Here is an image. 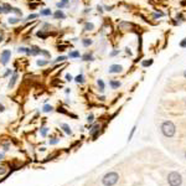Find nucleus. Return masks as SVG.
Wrapping results in <instances>:
<instances>
[{
	"mask_svg": "<svg viewBox=\"0 0 186 186\" xmlns=\"http://www.w3.org/2000/svg\"><path fill=\"white\" fill-rule=\"evenodd\" d=\"M161 132H163V134H164L165 137L171 138V137H174L175 132H176V128H175V126H174L172 122L166 120V122L163 123V126H161Z\"/></svg>",
	"mask_w": 186,
	"mask_h": 186,
	"instance_id": "1",
	"label": "nucleus"
},
{
	"mask_svg": "<svg viewBox=\"0 0 186 186\" xmlns=\"http://www.w3.org/2000/svg\"><path fill=\"white\" fill-rule=\"evenodd\" d=\"M118 180H119V176H118L117 172H108L103 176L102 182L104 186H113L118 182Z\"/></svg>",
	"mask_w": 186,
	"mask_h": 186,
	"instance_id": "2",
	"label": "nucleus"
},
{
	"mask_svg": "<svg viewBox=\"0 0 186 186\" xmlns=\"http://www.w3.org/2000/svg\"><path fill=\"white\" fill-rule=\"evenodd\" d=\"M168 181L170 184V186H180L181 182H182V179H181V175L179 172H170L169 176H168Z\"/></svg>",
	"mask_w": 186,
	"mask_h": 186,
	"instance_id": "3",
	"label": "nucleus"
},
{
	"mask_svg": "<svg viewBox=\"0 0 186 186\" xmlns=\"http://www.w3.org/2000/svg\"><path fill=\"white\" fill-rule=\"evenodd\" d=\"M10 58H11V50H3L2 54H0V65L3 66H6L9 62H10Z\"/></svg>",
	"mask_w": 186,
	"mask_h": 186,
	"instance_id": "4",
	"label": "nucleus"
},
{
	"mask_svg": "<svg viewBox=\"0 0 186 186\" xmlns=\"http://www.w3.org/2000/svg\"><path fill=\"white\" fill-rule=\"evenodd\" d=\"M40 51L41 48L37 46V45H30L27 47V51H26V56H31V57H35V56H39L40 55Z\"/></svg>",
	"mask_w": 186,
	"mask_h": 186,
	"instance_id": "5",
	"label": "nucleus"
},
{
	"mask_svg": "<svg viewBox=\"0 0 186 186\" xmlns=\"http://www.w3.org/2000/svg\"><path fill=\"white\" fill-rule=\"evenodd\" d=\"M17 79H19V73H17V71H14V72H13V75L10 76L9 83H8V88H9V89H13V88H14V86L16 85Z\"/></svg>",
	"mask_w": 186,
	"mask_h": 186,
	"instance_id": "6",
	"label": "nucleus"
},
{
	"mask_svg": "<svg viewBox=\"0 0 186 186\" xmlns=\"http://www.w3.org/2000/svg\"><path fill=\"white\" fill-rule=\"evenodd\" d=\"M52 17L55 20H66L67 15H66V13L62 9H57V10H55V13L52 14Z\"/></svg>",
	"mask_w": 186,
	"mask_h": 186,
	"instance_id": "7",
	"label": "nucleus"
},
{
	"mask_svg": "<svg viewBox=\"0 0 186 186\" xmlns=\"http://www.w3.org/2000/svg\"><path fill=\"white\" fill-rule=\"evenodd\" d=\"M51 35V33L48 30H45V29H40L36 31V36L40 39V40H46L48 36Z\"/></svg>",
	"mask_w": 186,
	"mask_h": 186,
	"instance_id": "8",
	"label": "nucleus"
},
{
	"mask_svg": "<svg viewBox=\"0 0 186 186\" xmlns=\"http://www.w3.org/2000/svg\"><path fill=\"white\" fill-rule=\"evenodd\" d=\"M122 71H123V67H122L120 65H117V64H114V65H110V66H109V70H108L109 73H113V75H116V73H120Z\"/></svg>",
	"mask_w": 186,
	"mask_h": 186,
	"instance_id": "9",
	"label": "nucleus"
},
{
	"mask_svg": "<svg viewBox=\"0 0 186 186\" xmlns=\"http://www.w3.org/2000/svg\"><path fill=\"white\" fill-rule=\"evenodd\" d=\"M81 60L83 61V62H91L95 60V57H93V52H85L83 55H81Z\"/></svg>",
	"mask_w": 186,
	"mask_h": 186,
	"instance_id": "10",
	"label": "nucleus"
},
{
	"mask_svg": "<svg viewBox=\"0 0 186 186\" xmlns=\"http://www.w3.org/2000/svg\"><path fill=\"white\" fill-rule=\"evenodd\" d=\"M68 58V56H64V55H61V56H57L54 61H51L50 62V65H57V64H64V62Z\"/></svg>",
	"mask_w": 186,
	"mask_h": 186,
	"instance_id": "11",
	"label": "nucleus"
},
{
	"mask_svg": "<svg viewBox=\"0 0 186 186\" xmlns=\"http://www.w3.org/2000/svg\"><path fill=\"white\" fill-rule=\"evenodd\" d=\"M21 23V17H19V16H10L8 19V24L9 25H17Z\"/></svg>",
	"mask_w": 186,
	"mask_h": 186,
	"instance_id": "12",
	"label": "nucleus"
},
{
	"mask_svg": "<svg viewBox=\"0 0 186 186\" xmlns=\"http://www.w3.org/2000/svg\"><path fill=\"white\" fill-rule=\"evenodd\" d=\"M73 81L76 82L77 85H83L85 82H86V77H85V75H83V73H82V72H81L79 75H77L76 77H73Z\"/></svg>",
	"mask_w": 186,
	"mask_h": 186,
	"instance_id": "13",
	"label": "nucleus"
},
{
	"mask_svg": "<svg viewBox=\"0 0 186 186\" xmlns=\"http://www.w3.org/2000/svg\"><path fill=\"white\" fill-rule=\"evenodd\" d=\"M40 15L39 14H36V13H33V14H29L26 17H24V19H21V23H27V21H34L35 19H37Z\"/></svg>",
	"mask_w": 186,
	"mask_h": 186,
	"instance_id": "14",
	"label": "nucleus"
},
{
	"mask_svg": "<svg viewBox=\"0 0 186 186\" xmlns=\"http://www.w3.org/2000/svg\"><path fill=\"white\" fill-rule=\"evenodd\" d=\"M2 6H3V9H4V14H5V15L13 14V8H14L13 5H10V4H8V3H3Z\"/></svg>",
	"mask_w": 186,
	"mask_h": 186,
	"instance_id": "15",
	"label": "nucleus"
},
{
	"mask_svg": "<svg viewBox=\"0 0 186 186\" xmlns=\"http://www.w3.org/2000/svg\"><path fill=\"white\" fill-rule=\"evenodd\" d=\"M39 15H40V16H44V17H47V16H51V15H52V11H51L50 8H44V9L40 10Z\"/></svg>",
	"mask_w": 186,
	"mask_h": 186,
	"instance_id": "16",
	"label": "nucleus"
},
{
	"mask_svg": "<svg viewBox=\"0 0 186 186\" xmlns=\"http://www.w3.org/2000/svg\"><path fill=\"white\" fill-rule=\"evenodd\" d=\"M36 65L39 67H45V66H48L50 65V60H46V58H40V60H36Z\"/></svg>",
	"mask_w": 186,
	"mask_h": 186,
	"instance_id": "17",
	"label": "nucleus"
},
{
	"mask_svg": "<svg viewBox=\"0 0 186 186\" xmlns=\"http://www.w3.org/2000/svg\"><path fill=\"white\" fill-rule=\"evenodd\" d=\"M61 128H62V130H64L67 135H72V129H71V127L68 126V124H66V123H61Z\"/></svg>",
	"mask_w": 186,
	"mask_h": 186,
	"instance_id": "18",
	"label": "nucleus"
},
{
	"mask_svg": "<svg viewBox=\"0 0 186 186\" xmlns=\"http://www.w3.org/2000/svg\"><path fill=\"white\" fill-rule=\"evenodd\" d=\"M81 42H82V46H83V47H89L93 44V40L89 39V37H85V39L81 40Z\"/></svg>",
	"mask_w": 186,
	"mask_h": 186,
	"instance_id": "19",
	"label": "nucleus"
},
{
	"mask_svg": "<svg viewBox=\"0 0 186 186\" xmlns=\"http://www.w3.org/2000/svg\"><path fill=\"white\" fill-rule=\"evenodd\" d=\"M40 56H42V57L46 58V60H50V58H51V52H50L48 50H46V48H41Z\"/></svg>",
	"mask_w": 186,
	"mask_h": 186,
	"instance_id": "20",
	"label": "nucleus"
},
{
	"mask_svg": "<svg viewBox=\"0 0 186 186\" xmlns=\"http://www.w3.org/2000/svg\"><path fill=\"white\" fill-rule=\"evenodd\" d=\"M93 30H95V24L86 21L85 25H83V31H93Z\"/></svg>",
	"mask_w": 186,
	"mask_h": 186,
	"instance_id": "21",
	"label": "nucleus"
},
{
	"mask_svg": "<svg viewBox=\"0 0 186 186\" xmlns=\"http://www.w3.org/2000/svg\"><path fill=\"white\" fill-rule=\"evenodd\" d=\"M99 126H98V124H96V126H93V128L89 130V133L92 134V137L93 138H97V135H98V133H99Z\"/></svg>",
	"mask_w": 186,
	"mask_h": 186,
	"instance_id": "22",
	"label": "nucleus"
},
{
	"mask_svg": "<svg viewBox=\"0 0 186 186\" xmlns=\"http://www.w3.org/2000/svg\"><path fill=\"white\" fill-rule=\"evenodd\" d=\"M81 57V54H79V51L78 50H73V51H71V52L68 54V58H79Z\"/></svg>",
	"mask_w": 186,
	"mask_h": 186,
	"instance_id": "23",
	"label": "nucleus"
},
{
	"mask_svg": "<svg viewBox=\"0 0 186 186\" xmlns=\"http://www.w3.org/2000/svg\"><path fill=\"white\" fill-rule=\"evenodd\" d=\"M109 86H110L113 89H117V88L120 87V82H119V81H116V79H112V81H109Z\"/></svg>",
	"mask_w": 186,
	"mask_h": 186,
	"instance_id": "24",
	"label": "nucleus"
},
{
	"mask_svg": "<svg viewBox=\"0 0 186 186\" xmlns=\"http://www.w3.org/2000/svg\"><path fill=\"white\" fill-rule=\"evenodd\" d=\"M54 107L51 106V104H45L44 107H42V112L44 113H51V112H54Z\"/></svg>",
	"mask_w": 186,
	"mask_h": 186,
	"instance_id": "25",
	"label": "nucleus"
},
{
	"mask_svg": "<svg viewBox=\"0 0 186 186\" xmlns=\"http://www.w3.org/2000/svg\"><path fill=\"white\" fill-rule=\"evenodd\" d=\"M13 14H14L15 16L21 17V16H23V10L20 9V8H13Z\"/></svg>",
	"mask_w": 186,
	"mask_h": 186,
	"instance_id": "26",
	"label": "nucleus"
},
{
	"mask_svg": "<svg viewBox=\"0 0 186 186\" xmlns=\"http://www.w3.org/2000/svg\"><path fill=\"white\" fill-rule=\"evenodd\" d=\"M97 85H98L99 92H104V88H106V85H104V82H103L102 79H98V81H97Z\"/></svg>",
	"mask_w": 186,
	"mask_h": 186,
	"instance_id": "27",
	"label": "nucleus"
},
{
	"mask_svg": "<svg viewBox=\"0 0 186 186\" xmlns=\"http://www.w3.org/2000/svg\"><path fill=\"white\" fill-rule=\"evenodd\" d=\"M48 128L47 127H42V128H41L40 129V134H41V137H46L47 135V133H48Z\"/></svg>",
	"mask_w": 186,
	"mask_h": 186,
	"instance_id": "28",
	"label": "nucleus"
},
{
	"mask_svg": "<svg viewBox=\"0 0 186 186\" xmlns=\"http://www.w3.org/2000/svg\"><path fill=\"white\" fill-rule=\"evenodd\" d=\"M13 72H14V71H13L11 68H6V70H5V72H4V75H3V77H4V78L10 77V76L13 75Z\"/></svg>",
	"mask_w": 186,
	"mask_h": 186,
	"instance_id": "29",
	"label": "nucleus"
},
{
	"mask_svg": "<svg viewBox=\"0 0 186 186\" xmlns=\"http://www.w3.org/2000/svg\"><path fill=\"white\" fill-rule=\"evenodd\" d=\"M58 141H60L58 138H51L48 140V144H50V145H56V144H58Z\"/></svg>",
	"mask_w": 186,
	"mask_h": 186,
	"instance_id": "30",
	"label": "nucleus"
},
{
	"mask_svg": "<svg viewBox=\"0 0 186 186\" xmlns=\"http://www.w3.org/2000/svg\"><path fill=\"white\" fill-rule=\"evenodd\" d=\"M26 51H27V47L26 46H19L17 47V52L19 54H26Z\"/></svg>",
	"mask_w": 186,
	"mask_h": 186,
	"instance_id": "31",
	"label": "nucleus"
},
{
	"mask_svg": "<svg viewBox=\"0 0 186 186\" xmlns=\"http://www.w3.org/2000/svg\"><path fill=\"white\" fill-rule=\"evenodd\" d=\"M56 8L57 9H65V8H68L66 4H64V3H62V2H57L56 3Z\"/></svg>",
	"mask_w": 186,
	"mask_h": 186,
	"instance_id": "32",
	"label": "nucleus"
},
{
	"mask_svg": "<svg viewBox=\"0 0 186 186\" xmlns=\"http://www.w3.org/2000/svg\"><path fill=\"white\" fill-rule=\"evenodd\" d=\"M65 81L72 82V81H73V76H72L71 73H66V75H65Z\"/></svg>",
	"mask_w": 186,
	"mask_h": 186,
	"instance_id": "33",
	"label": "nucleus"
},
{
	"mask_svg": "<svg viewBox=\"0 0 186 186\" xmlns=\"http://www.w3.org/2000/svg\"><path fill=\"white\" fill-rule=\"evenodd\" d=\"M151 64H153V60H149V61H144L141 65H143L144 67H148V66H150Z\"/></svg>",
	"mask_w": 186,
	"mask_h": 186,
	"instance_id": "34",
	"label": "nucleus"
},
{
	"mask_svg": "<svg viewBox=\"0 0 186 186\" xmlns=\"http://www.w3.org/2000/svg\"><path fill=\"white\" fill-rule=\"evenodd\" d=\"M66 50V46H64V45H62V46H57V51H58V52H64V51Z\"/></svg>",
	"mask_w": 186,
	"mask_h": 186,
	"instance_id": "35",
	"label": "nucleus"
},
{
	"mask_svg": "<svg viewBox=\"0 0 186 186\" xmlns=\"http://www.w3.org/2000/svg\"><path fill=\"white\" fill-rule=\"evenodd\" d=\"M93 120H95V116H93V114H89V116L87 117V122H88V123H92Z\"/></svg>",
	"mask_w": 186,
	"mask_h": 186,
	"instance_id": "36",
	"label": "nucleus"
},
{
	"mask_svg": "<svg viewBox=\"0 0 186 186\" xmlns=\"http://www.w3.org/2000/svg\"><path fill=\"white\" fill-rule=\"evenodd\" d=\"M118 54H119V50H116V51H112V52L109 54V56H110V57H114V56H117Z\"/></svg>",
	"mask_w": 186,
	"mask_h": 186,
	"instance_id": "37",
	"label": "nucleus"
},
{
	"mask_svg": "<svg viewBox=\"0 0 186 186\" xmlns=\"http://www.w3.org/2000/svg\"><path fill=\"white\" fill-rule=\"evenodd\" d=\"M135 129H137V128H135V127H134V128H133V129H132V132H130V134H129V138H128V139H129V140H130V139H132V137H133V134H134V133H135Z\"/></svg>",
	"mask_w": 186,
	"mask_h": 186,
	"instance_id": "38",
	"label": "nucleus"
},
{
	"mask_svg": "<svg viewBox=\"0 0 186 186\" xmlns=\"http://www.w3.org/2000/svg\"><path fill=\"white\" fill-rule=\"evenodd\" d=\"M180 46H181V47H186V39H184V40L181 41V42H180Z\"/></svg>",
	"mask_w": 186,
	"mask_h": 186,
	"instance_id": "39",
	"label": "nucleus"
},
{
	"mask_svg": "<svg viewBox=\"0 0 186 186\" xmlns=\"http://www.w3.org/2000/svg\"><path fill=\"white\" fill-rule=\"evenodd\" d=\"M60 2H62L64 4H66L68 8H70V0H60Z\"/></svg>",
	"mask_w": 186,
	"mask_h": 186,
	"instance_id": "40",
	"label": "nucleus"
},
{
	"mask_svg": "<svg viewBox=\"0 0 186 186\" xmlns=\"http://www.w3.org/2000/svg\"><path fill=\"white\" fill-rule=\"evenodd\" d=\"M88 13H91V8H86L83 10V14H88Z\"/></svg>",
	"mask_w": 186,
	"mask_h": 186,
	"instance_id": "41",
	"label": "nucleus"
},
{
	"mask_svg": "<svg viewBox=\"0 0 186 186\" xmlns=\"http://www.w3.org/2000/svg\"><path fill=\"white\" fill-rule=\"evenodd\" d=\"M4 110H5L4 104H3V103H0V112H4Z\"/></svg>",
	"mask_w": 186,
	"mask_h": 186,
	"instance_id": "42",
	"label": "nucleus"
},
{
	"mask_svg": "<svg viewBox=\"0 0 186 186\" xmlns=\"http://www.w3.org/2000/svg\"><path fill=\"white\" fill-rule=\"evenodd\" d=\"M65 93H66V95H70V93H71V88H65Z\"/></svg>",
	"mask_w": 186,
	"mask_h": 186,
	"instance_id": "43",
	"label": "nucleus"
},
{
	"mask_svg": "<svg viewBox=\"0 0 186 186\" xmlns=\"http://www.w3.org/2000/svg\"><path fill=\"white\" fill-rule=\"evenodd\" d=\"M97 10H98L99 13H103V8H102V6H99V5L97 6Z\"/></svg>",
	"mask_w": 186,
	"mask_h": 186,
	"instance_id": "44",
	"label": "nucleus"
},
{
	"mask_svg": "<svg viewBox=\"0 0 186 186\" xmlns=\"http://www.w3.org/2000/svg\"><path fill=\"white\" fill-rule=\"evenodd\" d=\"M9 147H10L9 144H5V145H4V150H5V151H8V150H9Z\"/></svg>",
	"mask_w": 186,
	"mask_h": 186,
	"instance_id": "45",
	"label": "nucleus"
},
{
	"mask_svg": "<svg viewBox=\"0 0 186 186\" xmlns=\"http://www.w3.org/2000/svg\"><path fill=\"white\" fill-rule=\"evenodd\" d=\"M4 157H5V154H4V153H0V160H3Z\"/></svg>",
	"mask_w": 186,
	"mask_h": 186,
	"instance_id": "46",
	"label": "nucleus"
},
{
	"mask_svg": "<svg viewBox=\"0 0 186 186\" xmlns=\"http://www.w3.org/2000/svg\"><path fill=\"white\" fill-rule=\"evenodd\" d=\"M3 41H4V35L2 34V35H0V44H2V42H3Z\"/></svg>",
	"mask_w": 186,
	"mask_h": 186,
	"instance_id": "47",
	"label": "nucleus"
},
{
	"mask_svg": "<svg viewBox=\"0 0 186 186\" xmlns=\"http://www.w3.org/2000/svg\"><path fill=\"white\" fill-rule=\"evenodd\" d=\"M184 77H185V78H186V71H185V72H184Z\"/></svg>",
	"mask_w": 186,
	"mask_h": 186,
	"instance_id": "48",
	"label": "nucleus"
},
{
	"mask_svg": "<svg viewBox=\"0 0 186 186\" xmlns=\"http://www.w3.org/2000/svg\"><path fill=\"white\" fill-rule=\"evenodd\" d=\"M185 158H186V153H185Z\"/></svg>",
	"mask_w": 186,
	"mask_h": 186,
	"instance_id": "49",
	"label": "nucleus"
}]
</instances>
